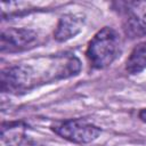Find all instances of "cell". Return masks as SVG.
I'll use <instances>...</instances> for the list:
<instances>
[{
	"label": "cell",
	"instance_id": "9",
	"mask_svg": "<svg viewBox=\"0 0 146 146\" xmlns=\"http://www.w3.org/2000/svg\"><path fill=\"white\" fill-rule=\"evenodd\" d=\"M139 119H140L143 122H146V108H143V110L139 112Z\"/></svg>",
	"mask_w": 146,
	"mask_h": 146
},
{
	"label": "cell",
	"instance_id": "7",
	"mask_svg": "<svg viewBox=\"0 0 146 146\" xmlns=\"http://www.w3.org/2000/svg\"><path fill=\"white\" fill-rule=\"evenodd\" d=\"M25 129L26 127L22 122H11V123H8V127L3 124L1 129L2 139L8 145H11V146L22 145L24 141H26Z\"/></svg>",
	"mask_w": 146,
	"mask_h": 146
},
{
	"label": "cell",
	"instance_id": "5",
	"mask_svg": "<svg viewBox=\"0 0 146 146\" xmlns=\"http://www.w3.org/2000/svg\"><path fill=\"white\" fill-rule=\"evenodd\" d=\"M84 25V16L80 14L63 15L54 31V38L58 42H65L78 35Z\"/></svg>",
	"mask_w": 146,
	"mask_h": 146
},
{
	"label": "cell",
	"instance_id": "1",
	"mask_svg": "<svg viewBox=\"0 0 146 146\" xmlns=\"http://www.w3.org/2000/svg\"><path fill=\"white\" fill-rule=\"evenodd\" d=\"M121 52V39L119 33L112 27L99 30L87 47V58L92 68L103 70L108 67Z\"/></svg>",
	"mask_w": 146,
	"mask_h": 146
},
{
	"label": "cell",
	"instance_id": "3",
	"mask_svg": "<svg viewBox=\"0 0 146 146\" xmlns=\"http://www.w3.org/2000/svg\"><path fill=\"white\" fill-rule=\"evenodd\" d=\"M39 43V35L30 29L10 27L2 31L0 36V50L2 54H15L33 49Z\"/></svg>",
	"mask_w": 146,
	"mask_h": 146
},
{
	"label": "cell",
	"instance_id": "8",
	"mask_svg": "<svg viewBox=\"0 0 146 146\" xmlns=\"http://www.w3.org/2000/svg\"><path fill=\"white\" fill-rule=\"evenodd\" d=\"M123 30L131 39L146 35V16H139L137 14L129 16L124 22Z\"/></svg>",
	"mask_w": 146,
	"mask_h": 146
},
{
	"label": "cell",
	"instance_id": "4",
	"mask_svg": "<svg viewBox=\"0 0 146 146\" xmlns=\"http://www.w3.org/2000/svg\"><path fill=\"white\" fill-rule=\"evenodd\" d=\"M34 71L29 65H15L2 70L1 90L3 92H19L30 88L33 82Z\"/></svg>",
	"mask_w": 146,
	"mask_h": 146
},
{
	"label": "cell",
	"instance_id": "6",
	"mask_svg": "<svg viewBox=\"0 0 146 146\" xmlns=\"http://www.w3.org/2000/svg\"><path fill=\"white\" fill-rule=\"evenodd\" d=\"M146 68V42H140L130 52L127 63L125 70L129 74H138Z\"/></svg>",
	"mask_w": 146,
	"mask_h": 146
},
{
	"label": "cell",
	"instance_id": "2",
	"mask_svg": "<svg viewBox=\"0 0 146 146\" xmlns=\"http://www.w3.org/2000/svg\"><path fill=\"white\" fill-rule=\"evenodd\" d=\"M55 133L75 144H89L98 138L102 129L83 119H71L52 127Z\"/></svg>",
	"mask_w": 146,
	"mask_h": 146
}]
</instances>
